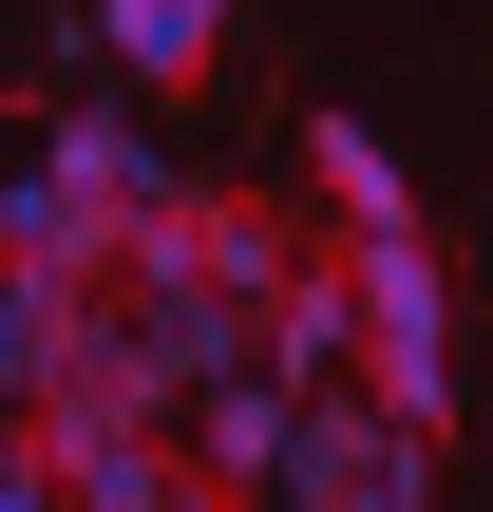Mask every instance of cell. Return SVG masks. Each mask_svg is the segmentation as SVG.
I'll use <instances>...</instances> for the list:
<instances>
[{
  "mask_svg": "<svg viewBox=\"0 0 493 512\" xmlns=\"http://www.w3.org/2000/svg\"><path fill=\"white\" fill-rule=\"evenodd\" d=\"M76 380H133V399H228V380H266V323L171 247V228H133V247H95L76 266Z\"/></svg>",
  "mask_w": 493,
  "mask_h": 512,
  "instance_id": "cell-1",
  "label": "cell"
},
{
  "mask_svg": "<svg viewBox=\"0 0 493 512\" xmlns=\"http://www.w3.org/2000/svg\"><path fill=\"white\" fill-rule=\"evenodd\" d=\"M95 57L152 76V95H190V76L228 57V0H95Z\"/></svg>",
  "mask_w": 493,
  "mask_h": 512,
  "instance_id": "cell-8",
  "label": "cell"
},
{
  "mask_svg": "<svg viewBox=\"0 0 493 512\" xmlns=\"http://www.w3.org/2000/svg\"><path fill=\"white\" fill-rule=\"evenodd\" d=\"M304 190L342 209V247H361V228H418V190H399V152H380L361 114H304Z\"/></svg>",
  "mask_w": 493,
  "mask_h": 512,
  "instance_id": "cell-9",
  "label": "cell"
},
{
  "mask_svg": "<svg viewBox=\"0 0 493 512\" xmlns=\"http://www.w3.org/2000/svg\"><path fill=\"white\" fill-rule=\"evenodd\" d=\"M0 475H38V418H0Z\"/></svg>",
  "mask_w": 493,
  "mask_h": 512,
  "instance_id": "cell-15",
  "label": "cell"
},
{
  "mask_svg": "<svg viewBox=\"0 0 493 512\" xmlns=\"http://www.w3.org/2000/svg\"><path fill=\"white\" fill-rule=\"evenodd\" d=\"M171 247H190V266H209V285H228L247 323H266V304H285V285L323 266V247H304V228H285L266 190H190V209H171Z\"/></svg>",
  "mask_w": 493,
  "mask_h": 512,
  "instance_id": "cell-6",
  "label": "cell"
},
{
  "mask_svg": "<svg viewBox=\"0 0 493 512\" xmlns=\"http://www.w3.org/2000/svg\"><path fill=\"white\" fill-rule=\"evenodd\" d=\"M76 380V285H38V266H0V418H38Z\"/></svg>",
  "mask_w": 493,
  "mask_h": 512,
  "instance_id": "cell-11",
  "label": "cell"
},
{
  "mask_svg": "<svg viewBox=\"0 0 493 512\" xmlns=\"http://www.w3.org/2000/svg\"><path fill=\"white\" fill-rule=\"evenodd\" d=\"M133 512H266V494H228V475H171V494H133Z\"/></svg>",
  "mask_w": 493,
  "mask_h": 512,
  "instance_id": "cell-13",
  "label": "cell"
},
{
  "mask_svg": "<svg viewBox=\"0 0 493 512\" xmlns=\"http://www.w3.org/2000/svg\"><path fill=\"white\" fill-rule=\"evenodd\" d=\"M266 380H285V399H342V380H361V266H342V228H323V266L266 304Z\"/></svg>",
  "mask_w": 493,
  "mask_h": 512,
  "instance_id": "cell-7",
  "label": "cell"
},
{
  "mask_svg": "<svg viewBox=\"0 0 493 512\" xmlns=\"http://www.w3.org/2000/svg\"><path fill=\"white\" fill-rule=\"evenodd\" d=\"M0 266H38V285H76V266H95V209H76L57 171H19V190H0Z\"/></svg>",
  "mask_w": 493,
  "mask_h": 512,
  "instance_id": "cell-12",
  "label": "cell"
},
{
  "mask_svg": "<svg viewBox=\"0 0 493 512\" xmlns=\"http://www.w3.org/2000/svg\"><path fill=\"white\" fill-rule=\"evenodd\" d=\"M38 171L95 209V247H133V228H171V209H190V171L152 152V114H114V95H57V114H38Z\"/></svg>",
  "mask_w": 493,
  "mask_h": 512,
  "instance_id": "cell-5",
  "label": "cell"
},
{
  "mask_svg": "<svg viewBox=\"0 0 493 512\" xmlns=\"http://www.w3.org/2000/svg\"><path fill=\"white\" fill-rule=\"evenodd\" d=\"M361 399L399 437H456V285H437V228H361Z\"/></svg>",
  "mask_w": 493,
  "mask_h": 512,
  "instance_id": "cell-2",
  "label": "cell"
},
{
  "mask_svg": "<svg viewBox=\"0 0 493 512\" xmlns=\"http://www.w3.org/2000/svg\"><path fill=\"white\" fill-rule=\"evenodd\" d=\"M38 475H57L76 512H133V494L190 475V418L133 399V380H57V399H38Z\"/></svg>",
  "mask_w": 493,
  "mask_h": 512,
  "instance_id": "cell-3",
  "label": "cell"
},
{
  "mask_svg": "<svg viewBox=\"0 0 493 512\" xmlns=\"http://www.w3.org/2000/svg\"><path fill=\"white\" fill-rule=\"evenodd\" d=\"M266 512H437V437H399V418L342 380V399H304V437H285Z\"/></svg>",
  "mask_w": 493,
  "mask_h": 512,
  "instance_id": "cell-4",
  "label": "cell"
},
{
  "mask_svg": "<svg viewBox=\"0 0 493 512\" xmlns=\"http://www.w3.org/2000/svg\"><path fill=\"white\" fill-rule=\"evenodd\" d=\"M285 437H304V399H285V380L190 399V475H228V494H266V475H285Z\"/></svg>",
  "mask_w": 493,
  "mask_h": 512,
  "instance_id": "cell-10",
  "label": "cell"
},
{
  "mask_svg": "<svg viewBox=\"0 0 493 512\" xmlns=\"http://www.w3.org/2000/svg\"><path fill=\"white\" fill-rule=\"evenodd\" d=\"M0 512H76V494H57V475H0Z\"/></svg>",
  "mask_w": 493,
  "mask_h": 512,
  "instance_id": "cell-14",
  "label": "cell"
}]
</instances>
